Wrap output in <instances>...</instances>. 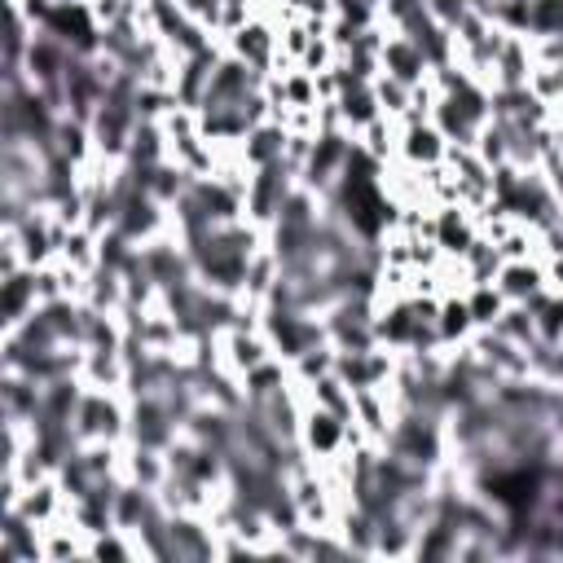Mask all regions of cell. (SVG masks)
Wrapping results in <instances>:
<instances>
[{
    "instance_id": "obj_14",
    "label": "cell",
    "mask_w": 563,
    "mask_h": 563,
    "mask_svg": "<svg viewBox=\"0 0 563 563\" xmlns=\"http://www.w3.org/2000/svg\"><path fill=\"white\" fill-rule=\"evenodd\" d=\"M335 366H340V348L331 340H322V344H313L309 353H300L291 361V379L296 383H318L322 375H335Z\"/></svg>"
},
{
    "instance_id": "obj_23",
    "label": "cell",
    "mask_w": 563,
    "mask_h": 563,
    "mask_svg": "<svg viewBox=\"0 0 563 563\" xmlns=\"http://www.w3.org/2000/svg\"><path fill=\"white\" fill-rule=\"evenodd\" d=\"M287 102L291 106H318V80L309 71H291L287 76Z\"/></svg>"
},
{
    "instance_id": "obj_2",
    "label": "cell",
    "mask_w": 563,
    "mask_h": 563,
    "mask_svg": "<svg viewBox=\"0 0 563 563\" xmlns=\"http://www.w3.org/2000/svg\"><path fill=\"white\" fill-rule=\"evenodd\" d=\"M300 449L322 467L331 458H340L348 449V418L322 410V405H305V418H300Z\"/></svg>"
},
{
    "instance_id": "obj_10",
    "label": "cell",
    "mask_w": 563,
    "mask_h": 563,
    "mask_svg": "<svg viewBox=\"0 0 563 563\" xmlns=\"http://www.w3.org/2000/svg\"><path fill=\"white\" fill-rule=\"evenodd\" d=\"M528 71H532V45L528 36H506L497 62H493V84L497 89H528Z\"/></svg>"
},
{
    "instance_id": "obj_19",
    "label": "cell",
    "mask_w": 563,
    "mask_h": 563,
    "mask_svg": "<svg viewBox=\"0 0 563 563\" xmlns=\"http://www.w3.org/2000/svg\"><path fill=\"white\" fill-rule=\"evenodd\" d=\"M528 93L554 111V106L563 102V71H559V67H545V62H532V71H528Z\"/></svg>"
},
{
    "instance_id": "obj_8",
    "label": "cell",
    "mask_w": 563,
    "mask_h": 563,
    "mask_svg": "<svg viewBox=\"0 0 563 563\" xmlns=\"http://www.w3.org/2000/svg\"><path fill=\"white\" fill-rule=\"evenodd\" d=\"M445 133L436 124H418V128H401V146H397V159L410 163V168H436L445 163Z\"/></svg>"
},
{
    "instance_id": "obj_17",
    "label": "cell",
    "mask_w": 563,
    "mask_h": 563,
    "mask_svg": "<svg viewBox=\"0 0 563 563\" xmlns=\"http://www.w3.org/2000/svg\"><path fill=\"white\" fill-rule=\"evenodd\" d=\"M489 168H502V163H510V141H506V128L497 124V119H489L480 133H475V146H471Z\"/></svg>"
},
{
    "instance_id": "obj_25",
    "label": "cell",
    "mask_w": 563,
    "mask_h": 563,
    "mask_svg": "<svg viewBox=\"0 0 563 563\" xmlns=\"http://www.w3.org/2000/svg\"><path fill=\"white\" fill-rule=\"evenodd\" d=\"M541 273H545V296H563V255L541 260Z\"/></svg>"
},
{
    "instance_id": "obj_27",
    "label": "cell",
    "mask_w": 563,
    "mask_h": 563,
    "mask_svg": "<svg viewBox=\"0 0 563 563\" xmlns=\"http://www.w3.org/2000/svg\"><path fill=\"white\" fill-rule=\"evenodd\" d=\"M58 5H89V0H58Z\"/></svg>"
},
{
    "instance_id": "obj_11",
    "label": "cell",
    "mask_w": 563,
    "mask_h": 563,
    "mask_svg": "<svg viewBox=\"0 0 563 563\" xmlns=\"http://www.w3.org/2000/svg\"><path fill=\"white\" fill-rule=\"evenodd\" d=\"M340 115H344V128L357 137L370 119H379V97H375V84H357V80H344V93H340Z\"/></svg>"
},
{
    "instance_id": "obj_20",
    "label": "cell",
    "mask_w": 563,
    "mask_h": 563,
    "mask_svg": "<svg viewBox=\"0 0 563 563\" xmlns=\"http://www.w3.org/2000/svg\"><path fill=\"white\" fill-rule=\"evenodd\" d=\"M528 36H563V0H528Z\"/></svg>"
},
{
    "instance_id": "obj_1",
    "label": "cell",
    "mask_w": 563,
    "mask_h": 563,
    "mask_svg": "<svg viewBox=\"0 0 563 563\" xmlns=\"http://www.w3.org/2000/svg\"><path fill=\"white\" fill-rule=\"evenodd\" d=\"M128 418H133V401L128 392H102V388H84L80 405H76V418H71V432L76 440H115V445H128Z\"/></svg>"
},
{
    "instance_id": "obj_3",
    "label": "cell",
    "mask_w": 563,
    "mask_h": 563,
    "mask_svg": "<svg viewBox=\"0 0 563 563\" xmlns=\"http://www.w3.org/2000/svg\"><path fill=\"white\" fill-rule=\"evenodd\" d=\"M41 309V296H36V268H19L10 277H0V331H19L32 313Z\"/></svg>"
},
{
    "instance_id": "obj_26",
    "label": "cell",
    "mask_w": 563,
    "mask_h": 563,
    "mask_svg": "<svg viewBox=\"0 0 563 563\" xmlns=\"http://www.w3.org/2000/svg\"><path fill=\"white\" fill-rule=\"evenodd\" d=\"M493 5H497V0H467V10L471 14H484V19H493Z\"/></svg>"
},
{
    "instance_id": "obj_24",
    "label": "cell",
    "mask_w": 563,
    "mask_h": 563,
    "mask_svg": "<svg viewBox=\"0 0 563 563\" xmlns=\"http://www.w3.org/2000/svg\"><path fill=\"white\" fill-rule=\"evenodd\" d=\"M427 14H432L440 27H449V32H453L471 10H467V0H427Z\"/></svg>"
},
{
    "instance_id": "obj_22",
    "label": "cell",
    "mask_w": 563,
    "mask_h": 563,
    "mask_svg": "<svg viewBox=\"0 0 563 563\" xmlns=\"http://www.w3.org/2000/svg\"><path fill=\"white\" fill-rule=\"evenodd\" d=\"M340 62V49L326 41V36H318L313 45H309V54L300 58V71H309V76H322V71H331Z\"/></svg>"
},
{
    "instance_id": "obj_6",
    "label": "cell",
    "mask_w": 563,
    "mask_h": 563,
    "mask_svg": "<svg viewBox=\"0 0 563 563\" xmlns=\"http://www.w3.org/2000/svg\"><path fill=\"white\" fill-rule=\"evenodd\" d=\"M379 62H383V76H392V80H401V84H423V80H432V62H427V54L410 41V36H401V32H392L388 36V45H383V54H379Z\"/></svg>"
},
{
    "instance_id": "obj_7",
    "label": "cell",
    "mask_w": 563,
    "mask_h": 563,
    "mask_svg": "<svg viewBox=\"0 0 563 563\" xmlns=\"http://www.w3.org/2000/svg\"><path fill=\"white\" fill-rule=\"evenodd\" d=\"M497 291L510 305H532L537 296H545V273L541 260H506L497 273Z\"/></svg>"
},
{
    "instance_id": "obj_9",
    "label": "cell",
    "mask_w": 563,
    "mask_h": 563,
    "mask_svg": "<svg viewBox=\"0 0 563 563\" xmlns=\"http://www.w3.org/2000/svg\"><path fill=\"white\" fill-rule=\"evenodd\" d=\"M287 141H291V133L282 128L277 119L255 124V128L242 137V159H246V168H273V163H282V159H287Z\"/></svg>"
},
{
    "instance_id": "obj_16",
    "label": "cell",
    "mask_w": 563,
    "mask_h": 563,
    "mask_svg": "<svg viewBox=\"0 0 563 563\" xmlns=\"http://www.w3.org/2000/svg\"><path fill=\"white\" fill-rule=\"evenodd\" d=\"M506 296L497 291V282H489V287H471L467 291V309H471V322H475V331H489V326H497V318L506 313Z\"/></svg>"
},
{
    "instance_id": "obj_28",
    "label": "cell",
    "mask_w": 563,
    "mask_h": 563,
    "mask_svg": "<svg viewBox=\"0 0 563 563\" xmlns=\"http://www.w3.org/2000/svg\"><path fill=\"white\" fill-rule=\"evenodd\" d=\"M370 5H375V10H379V5H383V0H370Z\"/></svg>"
},
{
    "instance_id": "obj_12",
    "label": "cell",
    "mask_w": 563,
    "mask_h": 563,
    "mask_svg": "<svg viewBox=\"0 0 563 563\" xmlns=\"http://www.w3.org/2000/svg\"><path fill=\"white\" fill-rule=\"evenodd\" d=\"M436 331H440V344H445V348H462V344L475 335V322H471L467 296H445V300H440Z\"/></svg>"
},
{
    "instance_id": "obj_4",
    "label": "cell",
    "mask_w": 563,
    "mask_h": 563,
    "mask_svg": "<svg viewBox=\"0 0 563 563\" xmlns=\"http://www.w3.org/2000/svg\"><path fill=\"white\" fill-rule=\"evenodd\" d=\"M0 563H45V528L23 510H5L0 528Z\"/></svg>"
},
{
    "instance_id": "obj_21",
    "label": "cell",
    "mask_w": 563,
    "mask_h": 563,
    "mask_svg": "<svg viewBox=\"0 0 563 563\" xmlns=\"http://www.w3.org/2000/svg\"><path fill=\"white\" fill-rule=\"evenodd\" d=\"M375 97H379V111H383L388 119H401V115L410 111L414 89L401 84V80H392V76H379V80H375Z\"/></svg>"
},
{
    "instance_id": "obj_15",
    "label": "cell",
    "mask_w": 563,
    "mask_h": 563,
    "mask_svg": "<svg viewBox=\"0 0 563 563\" xmlns=\"http://www.w3.org/2000/svg\"><path fill=\"white\" fill-rule=\"evenodd\" d=\"M462 264H467V273H471V287H489V282H497V273H502V251L480 233L475 242H471V251L462 255Z\"/></svg>"
},
{
    "instance_id": "obj_18",
    "label": "cell",
    "mask_w": 563,
    "mask_h": 563,
    "mask_svg": "<svg viewBox=\"0 0 563 563\" xmlns=\"http://www.w3.org/2000/svg\"><path fill=\"white\" fill-rule=\"evenodd\" d=\"M493 246L502 251V260H537V229L524 225V220H515Z\"/></svg>"
},
{
    "instance_id": "obj_13",
    "label": "cell",
    "mask_w": 563,
    "mask_h": 563,
    "mask_svg": "<svg viewBox=\"0 0 563 563\" xmlns=\"http://www.w3.org/2000/svg\"><path fill=\"white\" fill-rule=\"evenodd\" d=\"M357 146H361L375 163H392V159H397V146H401V124L388 119V115H379V119H370V124L357 133Z\"/></svg>"
},
{
    "instance_id": "obj_5",
    "label": "cell",
    "mask_w": 563,
    "mask_h": 563,
    "mask_svg": "<svg viewBox=\"0 0 563 563\" xmlns=\"http://www.w3.org/2000/svg\"><path fill=\"white\" fill-rule=\"evenodd\" d=\"M225 54L242 58L246 67L268 71L273 67V54H277V27H268L264 19H251V23H242L238 32L225 36Z\"/></svg>"
}]
</instances>
